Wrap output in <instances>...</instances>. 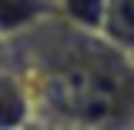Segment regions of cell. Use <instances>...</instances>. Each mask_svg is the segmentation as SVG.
Listing matches in <instances>:
<instances>
[{"instance_id":"7a4b0ae2","label":"cell","mask_w":134,"mask_h":130,"mask_svg":"<svg viewBox=\"0 0 134 130\" xmlns=\"http://www.w3.org/2000/svg\"><path fill=\"white\" fill-rule=\"evenodd\" d=\"M34 97L17 67H0V130H30Z\"/></svg>"},{"instance_id":"277c9868","label":"cell","mask_w":134,"mask_h":130,"mask_svg":"<svg viewBox=\"0 0 134 130\" xmlns=\"http://www.w3.org/2000/svg\"><path fill=\"white\" fill-rule=\"evenodd\" d=\"M97 37L111 50L134 57V0H107Z\"/></svg>"},{"instance_id":"5b68a950","label":"cell","mask_w":134,"mask_h":130,"mask_svg":"<svg viewBox=\"0 0 134 130\" xmlns=\"http://www.w3.org/2000/svg\"><path fill=\"white\" fill-rule=\"evenodd\" d=\"M104 7H107V0H81V3L60 0V3H54V17L74 33L97 37L100 33V20H104Z\"/></svg>"},{"instance_id":"52a82bcc","label":"cell","mask_w":134,"mask_h":130,"mask_svg":"<svg viewBox=\"0 0 134 130\" xmlns=\"http://www.w3.org/2000/svg\"><path fill=\"white\" fill-rule=\"evenodd\" d=\"M131 60H134V57H131Z\"/></svg>"},{"instance_id":"8992f818","label":"cell","mask_w":134,"mask_h":130,"mask_svg":"<svg viewBox=\"0 0 134 130\" xmlns=\"http://www.w3.org/2000/svg\"><path fill=\"white\" fill-rule=\"evenodd\" d=\"M7 64H10V47L0 40V67H7Z\"/></svg>"},{"instance_id":"6da1fadb","label":"cell","mask_w":134,"mask_h":130,"mask_svg":"<svg viewBox=\"0 0 134 130\" xmlns=\"http://www.w3.org/2000/svg\"><path fill=\"white\" fill-rule=\"evenodd\" d=\"M40 130H134V60L57 17L10 44Z\"/></svg>"},{"instance_id":"3957f363","label":"cell","mask_w":134,"mask_h":130,"mask_svg":"<svg viewBox=\"0 0 134 130\" xmlns=\"http://www.w3.org/2000/svg\"><path fill=\"white\" fill-rule=\"evenodd\" d=\"M54 17V3L47 0H0V40L10 47L30 37Z\"/></svg>"}]
</instances>
